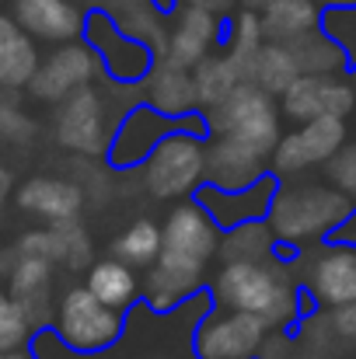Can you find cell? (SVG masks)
Instances as JSON below:
<instances>
[{
    "instance_id": "6da1fadb",
    "label": "cell",
    "mask_w": 356,
    "mask_h": 359,
    "mask_svg": "<svg viewBox=\"0 0 356 359\" xmlns=\"http://www.w3.org/2000/svg\"><path fill=\"white\" fill-rule=\"evenodd\" d=\"M161 255L147 276V297L157 311L182 304L203 279L210 255L217 251V227L206 217L203 203L178 206L164 224Z\"/></svg>"
},
{
    "instance_id": "7a4b0ae2",
    "label": "cell",
    "mask_w": 356,
    "mask_h": 359,
    "mask_svg": "<svg viewBox=\"0 0 356 359\" xmlns=\"http://www.w3.org/2000/svg\"><path fill=\"white\" fill-rule=\"evenodd\" d=\"M217 300L231 311H248L269 325H286L297 314L294 286L262 258H235L217 276Z\"/></svg>"
},
{
    "instance_id": "3957f363",
    "label": "cell",
    "mask_w": 356,
    "mask_h": 359,
    "mask_svg": "<svg viewBox=\"0 0 356 359\" xmlns=\"http://www.w3.org/2000/svg\"><path fill=\"white\" fill-rule=\"evenodd\" d=\"M353 203L343 189L325 185H283L269 203V227L283 241L322 238L343 220H350Z\"/></svg>"
},
{
    "instance_id": "277c9868",
    "label": "cell",
    "mask_w": 356,
    "mask_h": 359,
    "mask_svg": "<svg viewBox=\"0 0 356 359\" xmlns=\"http://www.w3.org/2000/svg\"><path fill=\"white\" fill-rule=\"evenodd\" d=\"M210 126L217 136H231V140L265 154V157L283 140L272 95L265 88H258L255 81H241L224 102H217L210 112Z\"/></svg>"
},
{
    "instance_id": "5b68a950",
    "label": "cell",
    "mask_w": 356,
    "mask_h": 359,
    "mask_svg": "<svg viewBox=\"0 0 356 359\" xmlns=\"http://www.w3.org/2000/svg\"><path fill=\"white\" fill-rule=\"evenodd\" d=\"M206 178V147L189 133L161 136L147 154V185L157 199H175L192 192Z\"/></svg>"
},
{
    "instance_id": "8992f818",
    "label": "cell",
    "mask_w": 356,
    "mask_h": 359,
    "mask_svg": "<svg viewBox=\"0 0 356 359\" xmlns=\"http://www.w3.org/2000/svg\"><path fill=\"white\" fill-rule=\"evenodd\" d=\"M56 332L60 339L77 349V353H98V349H109L122 332V321H119V307L105 304L102 297H95L88 286L84 290H70L60 304V314H56Z\"/></svg>"
},
{
    "instance_id": "52a82bcc",
    "label": "cell",
    "mask_w": 356,
    "mask_h": 359,
    "mask_svg": "<svg viewBox=\"0 0 356 359\" xmlns=\"http://www.w3.org/2000/svg\"><path fill=\"white\" fill-rule=\"evenodd\" d=\"M346 143V126L339 116H318V119H308L297 133L283 136L276 143V171L283 175H294V171H304L311 164H325L339 147Z\"/></svg>"
},
{
    "instance_id": "ba28073f",
    "label": "cell",
    "mask_w": 356,
    "mask_h": 359,
    "mask_svg": "<svg viewBox=\"0 0 356 359\" xmlns=\"http://www.w3.org/2000/svg\"><path fill=\"white\" fill-rule=\"evenodd\" d=\"M269 321L248 311H231L228 318H210L203 321L196 335V353L199 359H251L265 339Z\"/></svg>"
},
{
    "instance_id": "9c48e42d",
    "label": "cell",
    "mask_w": 356,
    "mask_h": 359,
    "mask_svg": "<svg viewBox=\"0 0 356 359\" xmlns=\"http://www.w3.org/2000/svg\"><path fill=\"white\" fill-rule=\"evenodd\" d=\"M56 136L63 147L77 154H102L105 150V112L102 98L84 84L60 102L56 112Z\"/></svg>"
},
{
    "instance_id": "30bf717a",
    "label": "cell",
    "mask_w": 356,
    "mask_h": 359,
    "mask_svg": "<svg viewBox=\"0 0 356 359\" xmlns=\"http://www.w3.org/2000/svg\"><path fill=\"white\" fill-rule=\"evenodd\" d=\"M98 74V56L88 46H60L32 77V95L42 102H63Z\"/></svg>"
},
{
    "instance_id": "8fae6325",
    "label": "cell",
    "mask_w": 356,
    "mask_h": 359,
    "mask_svg": "<svg viewBox=\"0 0 356 359\" xmlns=\"http://www.w3.org/2000/svg\"><path fill=\"white\" fill-rule=\"evenodd\" d=\"M350 109H353V91L332 74H301L283 91V112L297 122L318 119V116L343 119Z\"/></svg>"
},
{
    "instance_id": "7c38bea8",
    "label": "cell",
    "mask_w": 356,
    "mask_h": 359,
    "mask_svg": "<svg viewBox=\"0 0 356 359\" xmlns=\"http://www.w3.org/2000/svg\"><path fill=\"white\" fill-rule=\"evenodd\" d=\"M217 32H220L217 11L182 4L178 25H175V32H171V39H168V46H164L161 56H168V60H175V63H182V67L192 70V67H199L206 60L210 46L217 42Z\"/></svg>"
},
{
    "instance_id": "4fadbf2b",
    "label": "cell",
    "mask_w": 356,
    "mask_h": 359,
    "mask_svg": "<svg viewBox=\"0 0 356 359\" xmlns=\"http://www.w3.org/2000/svg\"><path fill=\"white\" fill-rule=\"evenodd\" d=\"M14 18L46 42H74L84 32V14L70 0H14Z\"/></svg>"
},
{
    "instance_id": "5bb4252c",
    "label": "cell",
    "mask_w": 356,
    "mask_h": 359,
    "mask_svg": "<svg viewBox=\"0 0 356 359\" xmlns=\"http://www.w3.org/2000/svg\"><path fill=\"white\" fill-rule=\"evenodd\" d=\"M88 35H91V42L98 46V53L105 56V63L116 77H140L147 70V60H150L147 46L136 35L122 32V25H116L109 14H91Z\"/></svg>"
},
{
    "instance_id": "9a60e30c",
    "label": "cell",
    "mask_w": 356,
    "mask_h": 359,
    "mask_svg": "<svg viewBox=\"0 0 356 359\" xmlns=\"http://www.w3.org/2000/svg\"><path fill=\"white\" fill-rule=\"evenodd\" d=\"M265 164V154L237 143L231 136H217L213 147L206 150V178L217 189H248L258 182Z\"/></svg>"
},
{
    "instance_id": "2e32d148",
    "label": "cell",
    "mask_w": 356,
    "mask_h": 359,
    "mask_svg": "<svg viewBox=\"0 0 356 359\" xmlns=\"http://www.w3.org/2000/svg\"><path fill=\"white\" fill-rule=\"evenodd\" d=\"M311 286L315 297L325 307H343L356 300V248L350 244H336L329 248L311 272Z\"/></svg>"
},
{
    "instance_id": "e0dca14e",
    "label": "cell",
    "mask_w": 356,
    "mask_h": 359,
    "mask_svg": "<svg viewBox=\"0 0 356 359\" xmlns=\"http://www.w3.org/2000/svg\"><path fill=\"white\" fill-rule=\"evenodd\" d=\"M39 70V49L32 32L18 18L0 14V84L4 88H28Z\"/></svg>"
},
{
    "instance_id": "ac0fdd59",
    "label": "cell",
    "mask_w": 356,
    "mask_h": 359,
    "mask_svg": "<svg viewBox=\"0 0 356 359\" xmlns=\"http://www.w3.org/2000/svg\"><path fill=\"white\" fill-rule=\"evenodd\" d=\"M147 95L150 105L164 116H182L192 105H199V91H196V77L189 74V67L161 56V63L150 70L147 77Z\"/></svg>"
},
{
    "instance_id": "d6986e66",
    "label": "cell",
    "mask_w": 356,
    "mask_h": 359,
    "mask_svg": "<svg viewBox=\"0 0 356 359\" xmlns=\"http://www.w3.org/2000/svg\"><path fill=\"white\" fill-rule=\"evenodd\" d=\"M18 203H21V210L60 224V220H74L77 217L84 196H81L77 185H70L63 178H32V182L21 185Z\"/></svg>"
},
{
    "instance_id": "ffe728a7",
    "label": "cell",
    "mask_w": 356,
    "mask_h": 359,
    "mask_svg": "<svg viewBox=\"0 0 356 359\" xmlns=\"http://www.w3.org/2000/svg\"><path fill=\"white\" fill-rule=\"evenodd\" d=\"M199 203L206 210H213V220L220 224H237V220H251L258 213H269V203H272V182L258 178L255 185L248 189H203L199 192Z\"/></svg>"
},
{
    "instance_id": "44dd1931",
    "label": "cell",
    "mask_w": 356,
    "mask_h": 359,
    "mask_svg": "<svg viewBox=\"0 0 356 359\" xmlns=\"http://www.w3.org/2000/svg\"><path fill=\"white\" fill-rule=\"evenodd\" d=\"M322 25L318 0H269L262 7V28L272 42H294Z\"/></svg>"
},
{
    "instance_id": "7402d4cb",
    "label": "cell",
    "mask_w": 356,
    "mask_h": 359,
    "mask_svg": "<svg viewBox=\"0 0 356 359\" xmlns=\"http://www.w3.org/2000/svg\"><path fill=\"white\" fill-rule=\"evenodd\" d=\"M53 262L49 258H39V255H25L11 276V297L25 307L28 321L35 325L42 318V307H46V293H49V269Z\"/></svg>"
},
{
    "instance_id": "603a6c76",
    "label": "cell",
    "mask_w": 356,
    "mask_h": 359,
    "mask_svg": "<svg viewBox=\"0 0 356 359\" xmlns=\"http://www.w3.org/2000/svg\"><path fill=\"white\" fill-rule=\"evenodd\" d=\"M297 77H301V67H297V56L290 53L286 42L262 46L255 53V63H251V74H248V81H255L269 95H283Z\"/></svg>"
},
{
    "instance_id": "cb8c5ba5",
    "label": "cell",
    "mask_w": 356,
    "mask_h": 359,
    "mask_svg": "<svg viewBox=\"0 0 356 359\" xmlns=\"http://www.w3.org/2000/svg\"><path fill=\"white\" fill-rule=\"evenodd\" d=\"M157 112V109H154ZM154 112H147V109H140V112H133V119L136 126L126 119L122 126V133H119L116 147H112V161L116 164H133V161H143L154 147H157V140L161 136H168V129L161 133V116H154Z\"/></svg>"
},
{
    "instance_id": "d4e9b609",
    "label": "cell",
    "mask_w": 356,
    "mask_h": 359,
    "mask_svg": "<svg viewBox=\"0 0 356 359\" xmlns=\"http://www.w3.org/2000/svg\"><path fill=\"white\" fill-rule=\"evenodd\" d=\"M290 46V53L297 56V67H301V74H332V70H339L343 67V42L336 39V35H322L318 28L315 32H308V35H301V39H294V42H286Z\"/></svg>"
},
{
    "instance_id": "484cf974",
    "label": "cell",
    "mask_w": 356,
    "mask_h": 359,
    "mask_svg": "<svg viewBox=\"0 0 356 359\" xmlns=\"http://www.w3.org/2000/svg\"><path fill=\"white\" fill-rule=\"evenodd\" d=\"M88 290L95 297H102L105 304H112V307H126L136 293V276H133L129 262L109 258V262H98L88 272Z\"/></svg>"
},
{
    "instance_id": "4316f807",
    "label": "cell",
    "mask_w": 356,
    "mask_h": 359,
    "mask_svg": "<svg viewBox=\"0 0 356 359\" xmlns=\"http://www.w3.org/2000/svg\"><path fill=\"white\" fill-rule=\"evenodd\" d=\"M196 91H199V105H217V102H224L231 91H235L237 84L244 81L241 77V70H237V63L231 56H217V60H203L199 67H196Z\"/></svg>"
},
{
    "instance_id": "83f0119b",
    "label": "cell",
    "mask_w": 356,
    "mask_h": 359,
    "mask_svg": "<svg viewBox=\"0 0 356 359\" xmlns=\"http://www.w3.org/2000/svg\"><path fill=\"white\" fill-rule=\"evenodd\" d=\"M262 39H265V28H262V14L255 7L241 11L235 18V28H231V60L237 63L241 77L248 81L251 74V63H255V53L262 49Z\"/></svg>"
},
{
    "instance_id": "f1b7e54d",
    "label": "cell",
    "mask_w": 356,
    "mask_h": 359,
    "mask_svg": "<svg viewBox=\"0 0 356 359\" xmlns=\"http://www.w3.org/2000/svg\"><path fill=\"white\" fill-rule=\"evenodd\" d=\"M161 227L150 220H136L133 227H126L116 241V258L129 262V265H154L161 255Z\"/></svg>"
},
{
    "instance_id": "f546056e",
    "label": "cell",
    "mask_w": 356,
    "mask_h": 359,
    "mask_svg": "<svg viewBox=\"0 0 356 359\" xmlns=\"http://www.w3.org/2000/svg\"><path fill=\"white\" fill-rule=\"evenodd\" d=\"M28 328H32V321H28L25 307L14 297L0 293V353L4 349H21L25 339H28Z\"/></svg>"
},
{
    "instance_id": "4dcf8cb0",
    "label": "cell",
    "mask_w": 356,
    "mask_h": 359,
    "mask_svg": "<svg viewBox=\"0 0 356 359\" xmlns=\"http://www.w3.org/2000/svg\"><path fill=\"white\" fill-rule=\"evenodd\" d=\"M224 251H228L231 262L235 258H265L269 255V231L255 227V224H244V227H237L231 234V241L224 244Z\"/></svg>"
},
{
    "instance_id": "1f68e13d",
    "label": "cell",
    "mask_w": 356,
    "mask_h": 359,
    "mask_svg": "<svg viewBox=\"0 0 356 359\" xmlns=\"http://www.w3.org/2000/svg\"><path fill=\"white\" fill-rule=\"evenodd\" d=\"M329 178H332L346 196H356V147H339V150L329 157Z\"/></svg>"
},
{
    "instance_id": "d6a6232c",
    "label": "cell",
    "mask_w": 356,
    "mask_h": 359,
    "mask_svg": "<svg viewBox=\"0 0 356 359\" xmlns=\"http://www.w3.org/2000/svg\"><path fill=\"white\" fill-rule=\"evenodd\" d=\"M329 35H336L343 42V49H350L356 56V7H346V11H332L329 14Z\"/></svg>"
},
{
    "instance_id": "836d02e7",
    "label": "cell",
    "mask_w": 356,
    "mask_h": 359,
    "mask_svg": "<svg viewBox=\"0 0 356 359\" xmlns=\"http://www.w3.org/2000/svg\"><path fill=\"white\" fill-rule=\"evenodd\" d=\"M32 119L28 116H21L11 102H0V136L4 140H28L32 136Z\"/></svg>"
},
{
    "instance_id": "e575fe53",
    "label": "cell",
    "mask_w": 356,
    "mask_h": 359,
    "mask_svg": "<svg viewBox=\"0 0 356 359\" xmlns=\"http://www.w3.org/2000/svg\"><path fill=\"white\" fill-rule=\"evenodd\" d=\"M332 332H336V335H343V339H353V342H356V300H353V304H343V307H336Z\"/></svg>"
},
{
    "instance_id": "d590c367",
    "label": "cell",
    "mask_w": 356,
    "mask_h": 359,
    "mask_svg": "<svg viewBox=\"0 0 356 359\" xmlns=\"http://www.w3.org/2000/svg\"><path fill=\"white\" fill-rule=\"evenodd\" d=\"M178 4H192V7H210V11H224L231 0H178Z\"/></svg>"
},
{
    "instance_id": "8d00e7d4",
    "label": "cell",
    "mask_w": 356,
    "mask_h": 359,
    "mask_svg": "<svg viewBox=\"0 0 356 359\" xmlns=\"http://www.w3.org/2000/svg\"><path fill=\"white\" fill-rule=\"evenodd\" d=\"M318 4H325V7H332V11H346V7H356V0H318Z\"/></svg>"
},
{
    "instance_id": "74e56055",
    "label": "cell",
    "mask_w": 356,
    "mask_h": 359,
    "mask_svg": "<svg viewBox=\"0 0 356 359\" xmlns=\"http://www.w3.org/2000/svg\"><path fill=\"white\" fill-rule=\"evenodd\" d=\"M7 192H11V175H7V171L0 168V203L7 199Z\"/></svg>"
},
{
    "instance_id": "f35d334b",
    "label": "cell",
    "mask_w": 356,
    "mask_h": 359,
    "mask_svg": "<svg viewBox=\"0 0 356 359\" xmlns=\"http://www.w3.org/2000/svg\"><path fill=\"white\" fill-rule=\"evenodd\" d=\"M0 359H32V356H28V353H18V349H4Z\"/></svg>"
},
{
    "instance_id": "ab89813d",
    "label": "cell",
    "mask_w": 356,
    "mask_h": 359,
    "mask_svg": "<svg viewBox=\"0 0 356 359\" xmlns=\"http://www.w3.org/2000/svg\"><path fill=\"white\" fill-rule=\"evenodd\" d=\"M126 4H140V0H126Z\"/></svg>"
}]
</instances>
